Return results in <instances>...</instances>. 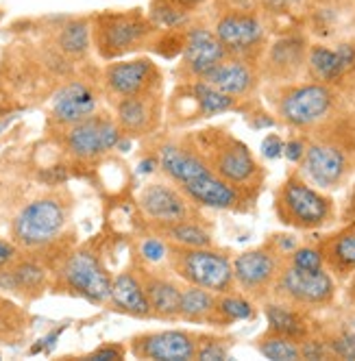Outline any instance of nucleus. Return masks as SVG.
<instances>
[{"instance_id": "nucleus-1", "label": "nucleus", "mask_w": 355, "mask_h": 361, "mask_svg": "<svg viewBox=\"0 0 355 361\" xmlns=\"http://www.w3.org/2000/svg\"><path fill=\"white\" fill-rule=\"evenodd\" d=\"M72 218V202L64 192L42 194L13 216L9 233L11 242L22 250L37 257L46 252H57L64 246L68 226Z\"/></svg>"}, {"instance_id": "nucleus-2", "label": "nucleus", "mask_w": 355, "mask_h": 361, "mask_svg": "<svg viewBox=\"0 0 355 361\" xmlns=\"http://www.w3.org/2000/svg\"><path fill=\"white\" fill-rule=\"evenodd\" d=\"M188 137L214 174H218L222 180L231 183L253 200L258 198L266 172L242 140L220 126L203 128V131L190 133Z\"/></svg>"}, {"instance_id": "nucleus-3", "label": "nucleus", "mask_w": 355, "mask_h": 361, "mask_svg": "<svg viewBox=\"0 0 355 361\" xmlns=\"http://www.w3.org/2000/svg\"><path fill=\"white\" fill-rule=\"evenodd\" d=\"M275 116L303 133H318L340 116V90L318 81H296L275 87Z\"/></svg>"}, {"instance_id": "nucleus-4", "label": "nucleus", "mask_w": 355, "mask_h": 361, "mask_svg": "<svg viewBox=\"0 0 355 361\" xmlns=\"http://www.w3.org/2000/svg\"><path fill=\"white\" fill-rule=\"evenodd\" d=\"M92 20V46L103 61H116L140 50H150L160 27L142 9L100 11Z\"/></svg>"}, {"instance_id": "nucleus-5", "label": "nucleus", "mask_w": 355, "mask_h": 361, "mask_svg": "<svg viewBox=\"0 0 355 361\" xmlns=\"http://www.w3.org/2000/svg\"><path fill=\"white\" fill-rule=\"evenodd\" d=\"M114 276L92 246L70 248L53 270V290L83 298L94 305H107Z\"/></svg>"}, {"instance_id": "nucleus-6", "label": "nucleus", "mask_w": 355, "mask_h": 361, "mask_svg": "<svg viewBox=\"0 0 355 361\" xmlns=\"http://www.w3.org/2000/svg\"><path fill=\"white\" fill-rule=\"evenodd\" d=\"M275 214L286 226L316 231L336 220V204L332 196L308 183L299 172H292L275 194Z\"/></svg>"}, {"instance_id": "nucleus-7", "label": "nucleus", "mask_w": 355, "mask_h": 361, "mask_svg": "<svg viewBox=\"0 0 355 361\" xmlns=\"http://www.w3.org/2000/svg\"><path fill=\"white\" fill-rule=\"evenodd\" d=\"M170 272H174L183 283L196 288H205L216 294L236 292L234 259L227 250L218 246L200 248H179L172 246Z\"/></svg>"}, {"instance_id": "nucleus-8", "label": "nucleus", "mask_w": 355, "mask_h": 361, "mask_svg": "<svg viewBox=\"0 0 355 361\" xmlns=\"http://www.w3.org/2000/svg\"><path fill=\"white\" fill-rule=\"evenodd\" d=\"M212 27L229 57L262 61L270 42V29L260 9L214 11Z\"/></svg>"}, {"instance_id": "nucleus-9", "label": "nucleus", "mask_w": 355, "mask_h": 361, "mask_svg": "<svg viewBox=\"0 0 355 361\" xmlns=\"http://www.w3.org/2000/svg\"><path fill=\"white\" fill-rule=\"evenodd\" d=\"M57 131L64 150L72 159H77L81 164L100 161L112 150H118L120 142L124 140L120 124L107 111H98L83 122L57 128Z\"/></svg>"}, {"instance_id": "nucleus-10", "label": "nucleus", "mask_w": 355, "mask_h": 361, "mask_svg": "<svg viewBox=\"0 0 355 361\" xmlns=\"http://www.w3.org/2000/svg\"><path fill=\"white\" fill-rule=\"evenodd\" d=\"M338 288L336 276L327 268L323 270H303L286 262L282 274H279L270 298L284 300L306 312H316V309L332 307L336 300Z\"/></svg>"}, {"instance_id": "nucleus-11", "label": "nucleus", "mask_w": 355, "mask_h": 361, "mask_svg": "<svg viewBox=\"0 0 355 361\" xmlns=\"http://www.w3.org/2000/svg\"><path fill=\"white\" fill-rule=\"evenodd\" d=\"M138 209L150 231L183 220H200V207L172 180H150L138 192Z\"/></svg>"}, {"instance_id": "nucleus-12", "label": "nucleus", "mask_w": 355, "mask_h": 361, "mask_svg": "<svg viewBox=\"0 0 355 361\" xmlns=\"http://www.w3.org/2000/svg\"><path fill=\"white\" fill-rule=\"evenodd\" d=\"M98 83L103 96L116 102L120 98L164 92V72L148 57L116 59L107 61Z\"/></svg>"}, {"instance_id": "nucleus-13", "label": "nucleus", "mask_w": 355, "mask_h": 361, "mask_svg": "<svg viewBox=\"0 0 355 361\" xmlns=\"http://www.w3.org/2000/svg\"><path fill=\"white\" fill-rule=\"evenodd\" d=\"M310 44L312 42L301 29L286 31L272 37L260 61L262 81L272 83V87H279V85H288L301 79H308Z\"/></svg>"}, {"instance_id": "nucleus-14", "label": "nucleus", "mask_w": 355, "mask_h": 361, "mask_svg": "<svg viewBox=\"0 0 355 361\" xmlns=\"http://www.w3.org/2000/svg\"><path fill=\"white\" fill-rule=\"evenodd\" d=\"M286 262L288 257L279 252L270 240H266L258 248H248L240 252L234 259V276L238 292L246 294L255 302L268 300Z\"/></svg>"}, {"instance_id": "nucleus-15", "label": "nucleus", "mask_w": 355, "mask_h": 361, "mask_svg": "<svg viewBox=\"0 0 355 361\" xmlns=\"http://www.w3.org/2000/svg\"><path fill=\"white\" fill-rule=\"evenodd\" d=\"M227 50L218 35L214 33V27L203 18L194 16V20L186 27V46L176 66V79L183 81H198L222 61L227 59Z\"/></svg>"}, {"instance_id": "nucleus-16", "label": "nucleus", "mask_w": 355, "mask_h": 361, "mask_svg": "<svg viewBox=\"0 0 355 361\" xmlns=\"http://www.w3.org/2000/svg\"><path fill=\"white\" fill-rule=\"evenodd\" d=\"M296 172L314 188L332 192L347 183L351 174V159L340 142L318 137L308 142L306 154L299 161Z\"/></svg>"}, {"instance_id": "nucleus-17", "label": "nucleus", "mask_w": 355, "mask_h": 361, "mask_svg": "<svg viewBox=\"0 0 355 361\" xmlns=\"http://www.w3.org/2000/svg\"><path fill=\"white\" fill-rule=\"evenodd\" d=\"M308 79L338 90L355 79V37L338 39L336 44L312 42L308 50Z\"/></svg>"}, {"instance_id": "nucleus-18", "label": "nucleus", "mask_w": 355, "mask_h": 361, "mask_svg": "<svg viewBox=\"0 0 355 361\" xmlns=\"http://www.w3.org/2000/svg\"><path fill=\"white\" fill-rule=\"evenodd\" d=\"M100 96H103L100 83L96 87L85 79H72L59 85L48 105L50 124L64 128L92 118L100 111Z\"/></svg>"}, {"instance_id": "nucleus-19", "label": "nucleus", "mask_w": 355, "mask_h": 361, "mask_svg": "<svg viewBox=\"0 0 355 361\" xmlns=\"http://www.w3.org/2000/svg\"><path fill=\"white\" fill-rule=\"evenodd\" d=\"M198 333L190 329H164L140 333L129 342L136 359L150 361H192L196 359Z\"/></svg>"}, {"instance_id": "nucleus-20", "label": "nucleus", "mask_w": 355, "mask_h": 361, "mask_svg": "<svg viewBox=\"0 0 355 361\" xmlns=\"http://www.w3.org/2000/svg\"><path fill=\"white\" fill-rule=\"evenodd\" d=\"M53 288V268L42 257L22 252L16 262L0 270V290L22 300H37Z\"/></svg>"}, {"instance_id": "nucleus-21", "label": "nucleus", "mask_w": 355, "mask_h": 361, "mask_svg": "<svg viewBox=\"0 0 355 361\" xmlns=\"http://www.w3.org/2000/svg\"><path fill=\"white\" fill-rule=\"evenodd\" d=\"M114 105V118L120 124L122 133L131 140L148 137L157 133L164 122V92L157 94H142L131 98H120Z\"/></svg>"}, {"instance_id": "nucleus-22", "label": "nucleus", "mask_w": 355, "mask_h": 361, "mask_svg": "<svg viewBox=\"0 0 355 361\" xmlns=\"http://www.w3.org/2000/svg\"><path fill=\"white\" fill-rule=\"evenodd\" d=\"M155 157L160 161V172L176 185H183L188 180L210 174V166L203 159V154L190 142V137H168L162 140L155 148Z\"/></svg>"}, {"instance_id": "nucleus-23", "label": "nucleus", "mask_w": 355, "mask_h": 361, "mask_svg": "<svg viewBox=\"0 0 355 361\" xmlns=\"http://www.w3.org/2000/svg\"><path fill=\"white\" fill-rule=\"evenodd\" d=\"M188 198L198 204L200 209H218V212H246L255 200L234 188L231 183L222 180L218 174L210 172L200 178L188 180L179 185Z\"/></svg>"}, {"instance_id": "nucleus-24", "label": "nucleus", "mask_w": 355, "mask_h": 361, "mask_svg": "<svg viewBox=\"0 0 355 361\" xmlns=\"http://www.w3.org/2000/svg\"><path fill=\"white\" fill-rule=\"evenodd\" d=\"M227 96H231L240 102H248L258 94L262 83V72L258 61H248L242 57H227L222 59L205 79Z\"/></svg>"}, {"instance_id": "nucleus-25", "label": "nucleus", "mask_w": 355, "mask_h": 361, "mask_svg": "<svg viewBox=\"0 0 355 361\" xmlns=\"http://www.w3.org/2000/svg\"><path fill=\"white\" fill-rule=\"evenodd\" d=\"M144 290L153 309V320H166V322H176L179 320V307H181V290L183 281L170 270H150L133 262Z\"/></svg>"}, {"instance_id": "nucleus-26", "label": "nucleus", "mask_w": 355, "mask_h": 361, "mask_svg": "<svg viewBox=\"0 0 355 361\" xmlns=\"http://www.w3.org/2000/svg\"><path fill=\"white\" fill-rule=\"evenodd\" d=\"M107 307L118 314L131 316L138 320H153V309H150L144 283L136 264L114 276L112 296H109Z\"/></svg>"}, {"instance_id": "nucleus-27", "label": "nucleus", "mask_w": 355, "mask_h": 361, "mask_svg": "<svg viewBox=\"0 0 355 361\" xmlns=\"http://www.w3.org/2000/svg\"><path fill=\"white\" fill-rule=\"evenodd\" d=\"M264 316L268 322V331L286 335V338L301 342L314 333L310 312L299 309L294 305H288L284 300H277V298L264 300Z\"/></svg>"}, {"instance_id": "nucleus-28", "label": "nucleus", "mask_w": 355, "mask_h": 361, "mask_svg": "<svg viewBox=\"0 0 355 361\" xmlns=\"http://www.w3.org/2000/svg\"><path fill=\"white\" fill-rule=\"evenodd\" d=\"M325 266L336 279L344 281L355 274V224H349L318 242Z\"/></svg>"}, {"instance_id": "nucleus-29", "label": "nucleus", "mask_w": 355, "mask_h": 361, "mask_svg": "<svg viewBox=\"0 0 355 361\" xmlns=\"http://www.w3.org/2000/svg\"><path fill=\"white\" fill-rule=\"evenodd\" d=\"M314 0H260V11L268 24L270 33L296 31L308 20Z\"/></svg>"}, {"instance_id": "nucleus-30", "label": "nucleus", "mask_w": 355, "mask_h": 361, "mask_svg": "<svg viewBox=\"0 0 355 361\" xmlns=\"http://www.w3.org/2000/svg\"><path fill=\"white\" fill-rule=\"evenodd\" d=\"M216 302H218L216 292L183 283L179 320L190 322V324H210V320L214 316V309H216Z\"/></svg>"}, {"instance_id": "nucleus-31", "label": "nucleus", "mask_w": 355, "mask_h": 361, "mask_svg": "<svg viewBox=\"0 0 355 361\" xmlns=\"http://www.w3.org/2000/svg\"><path fill=\"white\" fill-rule=\"evenodd\" d=\"M155 233H160L168 244L179 246V248H200V246H216L212 228L200 220H183L164 228H157Z\"/></svg>"}, {"instance_id": "nucleus-32", "label": "nucleus", "mask_w": 355, "mask_h": 361, "mask_svg": "<svg viewBox=\"0 0 355 361\" xmlns=\"http://www.w3.org/2000/svg\"><path fill=\"white\" fill-rule=\"evenodd\" d=\"M253 316H255V300L238 290L227 292V294H218V302L214 309V316L210 320V326L224 329L236 322L251 320Z\"/></svg>"}, {"instance_id": "nucleus-33", "label": "nucleus", "mask_w": 355, "mask_h": 361, "mask_svg": "<svg viewBox=\"0 0 355 361\" xmlns=\"http://www.w3.org/2000/svg\"><path fill=\"white\" fill-rule=\"evenodd\" d=\"M55 44L64 57L83 59L92 46V20L90 18L68 20L57 31Z\"/></svg>"}, {"instance_id": "nucleus-34", "label": "nucleus", "mask_w": 355, "mask_h": 361, "mask_svg": "<svg viewBox=\"0 0 355 361\" xmlns=\"http://www.w3.org/2000/svg\"><path fill=\"white\" fill-rule=\"evenodd\" d=\"M31 329V316L24 307L7 296H0V342L18 344L27 338Z\"/></svg>"}, {"instance_id": "nucleus-35", "label": "nucleus", "mask_w": 355, "mask_h": 361, "mask_svg": "<svg viewBox=\"0 0 355 361\" xmlns=\"http://www.w3.org/2000/svg\"><path fill=\"white\" fill-rule=\"evenodd\" d=\"M172 244H168L160 233L148 228L136 244V262L150 270H170Z\"/></svg>"}, {"instance_id": "nucleus-36", "label": "nucleus", "mask_w": 355, "mask_h": 361, "mask_svg": "<svg viewBox=\"0 0 355 361\" xmlns=\"http://www.w3.org/2000/svg\"><path fill=\"white\" fill-rule=\"evenodd\" d=\"M255 348L262 357L270 361H296L301 359V342L279 335L272 331H266L255 340Z\"/></svg>"}, {"instance_id": "nucleus-37", "label": "nucleus", "mask_w": 355, "mask_h": 361, "mask_svg": "<svg viewBox=\"0 0 355 361\" xmlns=\"http://www.w3.org/2000/svg\"><path fill=\"white\" fill-rule=\"evenodd\" d=\"M148 16L160 29H183L194 20V16L186 13L170 0H150Z\"/></svg>"}, {"instance_id": "nucleus-38", "label": "nucleus", "mask_w": 355, "mask_h": 361, "mask_svg": "<svg viewBox=\"0 0 355 361\" xmlns=\"http://www.w3.org/2000/svg\"><path fill=\"white\" fill-rule=\"evenodd\" d=\"M231 344H234L231 338H227V335L198 333L196 359H203V361H224V359H229Z\"/></svg>"}, {"instance_id": "nucleus-39", "label": "nucleus", "mask_w": 355, "mask_h": 361, "mask_svg": "<svg viewBox=\"0 0 355 361\" xmlns=\"http://www.w3.org/2000/svg\"><path fill=\"white\" fill-rule=\"evenodd\" d=\"M323 338L329 346V353H332V359H349V361H355V338L351 333L338 329V326H332V329H325Z\"/></svg>"}, {"instance_id": "nucleus-40", "label": "nucleus", "mask_w": 355, "mask_h": 361, "mask_svg": "<svg viewBox=\"0 0 355 361\" xmlns=\"http://www.w3.org/2000/svg\"><path fill=\"white\" fill-rule=\"evenodd\" d=\"M288 262L292 266H296V268H303V270H323V268H327L320 246H301L299 244L292 250V255L288 257Z\"/></svg>"}, {"instance_id": "nucleus-41", "label": "nucleus", "mask_w": 355, "mask_h": 361, "mask_svg": "<svg viewBox=\"0 0 355 361\" xmlns=\"http://www.w3.org/2000/svg\"><path fill=\"white\" fill-rule=\"evenodd\" d=\"M126 353H129V346H124V344H103V346H98L96 350L83 355L81 359L85 361H120L126 357Z\"/></svg>"}, {"instance_id": "nucleus-42", "label": "nucleus", "mask_w": 355, "mask_h": 361, "mask_svg": "<svg viewBox=\"0 0 355 361\" xmlns=\"http://www.w3.org/2000/svg\"><path fill=\"white\" fill-rule=\"evenodd\" d=\"M284 148H286V142L275 133L266 135L262 142V154L266 159H279L284 154Z\"/></svg>"}, {"instance_id": "nucleus-43", "label": "nucleus", "mask_w": 355, "mask_h": 361, "mask_svg": "<svg viewBox=\"0 0 355 361\" xmlns=\"http://www.w3.org/2000/svg\"><path fill=\"white\" fill-rule=\"evenodd\" d=\"M306 148H308V142L303 137H294L290 142H286V148H284V157L290 161V164H299L303 159V154H306Z\"/></svg>"}, {"instance_id": "nucleus-44", "label": "nucleus", "mask_w": 355, "mask_h": 361, "mask_svg": "<svg viewBox=\"0 0 355 361\" xmlns=\"http://www.w3.org/2000/svg\"><path fill=\"white\" fill-rule=\"evenodd\" d=\"M214 11L227 9H260V0H214Z\"/></svg>"}, {"instance_id": "nucleus-45", "label": "nucleus", "mask_w": 355, "mask_h": 361, "mask_svg": "<svg viewBox=\"0 0 355 361\" xmlns=\"http://www.w3.org/2000/svg\"><path fill=\"white\" fill-rule=\"evenodd\" d=\"M22 255V250L11 240H0V270L7 268L11 262H16Z\"/></svg>"}, {"instance_id": "nucleus-46", "label": "nucleus", "mask_w": 355, "mask_h": 361, "mask_svg": "<svg viewBox=\"0 0 355 361\" xmlns=\"http://www.w3.org/2000/svg\"><path fill=\"white\" fill-rule=\"evenodd\" d=\"M270 242H272V246H275L279 252H282L284 257H290L292 250L299 246V242L294 240V235H272Z\"/></svg>"}, {"instance_id": "nucleus-47", "label": "nucleus", "mask_w": 355, "mask_h": 361, "mask_svg": "<svg viewBox=\"0 0 355 361\" xmlns=\"http://www.w3.org/2000/svg\"><path fill=\"white\" fill-rule=\"evenodd\" d=\"M170 3H174L176 7L183 9V11L190 13V16H198V11H200L203 7L212 5L214 0H170Z\"/></svg>"}, {"instance_id": "nucleus-48", "label": "nucleus", "mask_w": 355, "mask_h": 361, "mask_svg": "<svg viewBox=\"0 0 355 361\" xmlns=\"http://www.w3.org/2000/svg\"><path fill=\"white\" fill-rule=\"evenodd\" d=\"M64 331H66V324H64V326H59V329H55V331H50V333L46 335V338H42V340H40V344H37V346H33V348H31V353L35 355V353H40V350H50V348L55 346V342L59 340V335H61Z\"/></svg>"}, {"instance_id": "nucleus-49", "label": "nucleus", "mask_w": 355, "mask_h": 361, "mask_svg": "<svg viewBox=\"0 0 355 361\" xmlns=\"http://www.w3.org/2000/svg\"><path fill=\"white\" fill-rule=\"evenodd\" d=\"M334 326H338V329H342V331L351 333L353 338H355V307H353V309H349V312H344V314L340 316V320H338Z\"/></svg>"}, {"instance_id": "nucleus-50", "label": "nucleus", "mask_w": 355, "mask_h": 361, "mask_svg": "<svg viewBox=\"0 0 355 361\" xmlns=\"http://www.w3.org/2000/svg\"><path fill=\"white\" fill-rule=\"evenodd\" d=\"M336 3H338V7L342 9L344 22L355 24V0H336Z\"/></svg>"}, {"instance_id": "nucleus-51", "label": "nucleus", "mask_w": 355, "mask_h": 361, "mask_svg": "<svg viewBox=\"0 0 355 361\" xmlns=\"http://www.w3.org/2000/svg\"><path fill=\"white\" fill-rule=\"evenodd\" d=\"M349 296H351V300H353V305H355V279H353V286H351V292H349Z\"/></svg>"}, {"instance_id": "nucleus-52", "label": "nucleus", "mask_w": 355, "mask_h": 361, "mask_svg": "<svg viewBox=\"0 0 355 361\" xmlns=\"http://www.w3.org/2000/svg\"><path fill=\"white\" fill-rule=\"evenodd\" d=\"M9 126V120H5V122H0V133H3L5 131V128Z\"/></svg>"}, {"instance_id": "nucleus-53", "label": "nucleus", "mask_w": 355, "mask_h": 361, "mask_svg": "<svg viewBox=\"0 0 355 361\" xmlns=\"http://www.w3.org/2000/svg\"><path fill=\"white\" fill-rule=\"evenodd\" d=\"M0 22H3V11H0Z\"/></svg>"}]
</instances>
